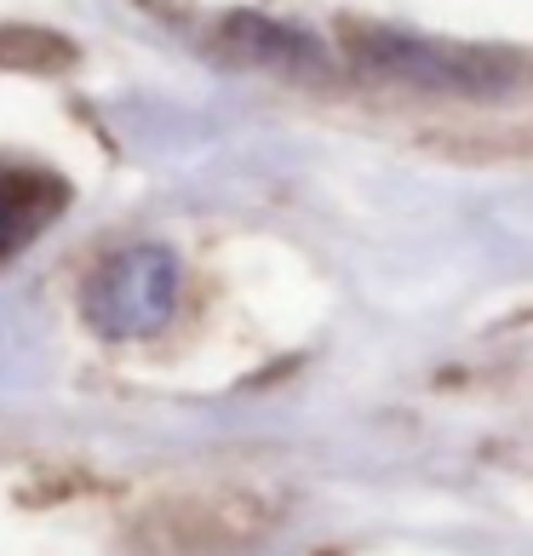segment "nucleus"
I'll list each match as a JSON object with an SVG mask.
<instances>
[{"mask_svg": "<svg viewBox=\"0 0 533 556\" xmlns=\"http://www.w3.org/2000/svg\"><path fill=\"white\" fill-rule=\"evenodd\" d=\"M69 207V184L47 167H0V264L17 258Z\"/></svg>", "mask_w": 533, "mask_h": 556, "instance_id": "obj_2", "label": "nucleus"}, {"mask_svg": "<svg viewBox=\"0 0 533 556\" xmlns=\"http://www.w3.org/2000/svg\"><path fill=\"white\" fill-rule=\"evenodd\" d=\"M69 58L75 52L58 35H40V29H7V35H0V64H17V70H64Z\"/></svg>", "mask_w": 533, "mask_h": 556, "instance_id": "obj_4", "label": "nucleus"}, {"mask_svg": "<svg viewBox=\"0 0 533 556\" xmlns=\"http://www.w3.org/2000/svg\"><path fill=\"white\" fill-rule=\"evenodd\" d=\"M356 70L396 80L414 92H442V98H499L517 87V64L487 47H459V40H424L407 29H379V24H351L344 29Z\"/></svg>", "mask_w": 533, "mask_h": 556, "instance_id": "obj_1", "label": "nucleus"}, {"mask_svg": "<svg viewBox=\"0 0 533 556\" xmlns=\"http://www.w3.org/2000/svg\"><path fill=\"white\" fill-rule=\"evenodd\" d=\"M218 47L241 58V64H258V70H281V75H321L327 70V52L316 47L304 29H287L276 17H258V12H236L224 17L218 29Z\"/></svg>", "mask_w": 533, "mask_h": 556, "instance_id": "obj_3", "label": "nucleus"}]
</instances>
